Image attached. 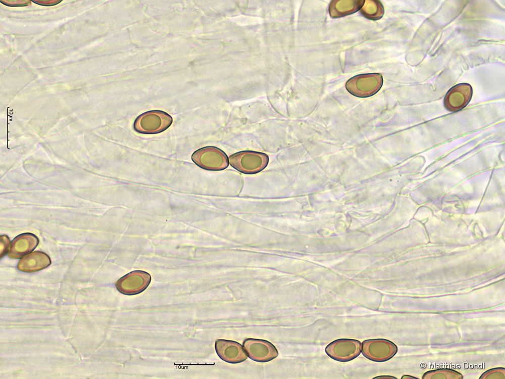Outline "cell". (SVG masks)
<instances>
[{"label": "cell", "instance_id": "cell-4", "mask_svg": "<svg viewBox=\"0 0 505 379\" xmlns=\"http://www.w3.org/2000/svg\"><path fill=\"white\" fill-rule=\"evenodd\" d=\"M383 83L382 76L378 73L363 74L350 78L346 83V89L352 95L366 98L378 92Z\"/></svg>", "mask_w": 505, "mask_h": 379}, {"label": "cell", "instance_id": "cell-7", "mask_svg": "<svg viewBox=\"0 0 505 379\" xmlns=\"http://www.w3.org/2000/svg\"><path fill=\"white\" fill-rule=\"evenodd\" d=\"M243 348L247 356L257 362H268L278 355L275 347L270 342L264 340L246 339L243 342Z\"/></svg>", "mask_w": 505, "mask_h": 379}, {"label": "cell", "instance_id": "cell-2", "mask_svg": "<svg viewBox=\"0 0 505 379\" xmlns=\"http://www.w3.org/2000/svg\"><path fill=\"white\" fill-rule=\"evenodd\" d=\"M229 162L233 167L242 173L255 174L267 166L269 157L263 153L244 151L230 156Z\"/></svg>", "mask_w": 505, "mask_h": 379}, {"label": "cell", "instance_id": "cell-3", "mask_svg": "<svg viewBox=\"0 0 505 379\" xmlns=\"http://www.w3.org/2000/svg\"><path fill=\"white\" fill-rule=\"evenodd\" d=\"M191 159L198 167L211 171L224 169L228 167L229 162L226 154L213 146L198 149L192 154Z\"/></svg>", "mask_w": 505, "mask_h": 379}, {"label": "cell", "instance_id": "cell-10", "mask_svg": "<svg viewBox=\"0 0 505 379\" xmlns=\"http://www.w3.org/2000/svg\"><path fill=\"white\" fill-rule=\"evenodd\" d=\"M215 350L222 360L230 363L242 362L247 357L242 345L235 341L217 340L215 342Z\"/></svg>", "mask_w": 505, "mask_h": 379}, {"label": "cell", "instance_id": "cell-12", "mask_svg": "<svg viewBox=\"0 0 505 379\" xmlns=\"http://www.w3.org/2000/svg\"><path fill=\"white\" fill-rule=\"evenodd\" d=\"M50 263V259L46 254L35 251L22 258L17 268L21 271L31 273L44 269Z\"/></svg>", "mask_w": 505, "mask_h": 379}, {"label": "cell", "instance_id": "cell-15", "mask_svg": "<svg viewBox=\"0 0 505 379\" xmlns=\"http://www.w3.org/2000/svg\"><path fill=\"white\" fill-rule=\"evenodd\" d=\"M1 239V258L3 257L9 252L10 247V241L8 236L6 235H2Z\"/></svg>", "mask_w": 505, "mask_h": 379}, {"label": "cell", "instance_id": "cell-13", "mask_svg": "<svg viewBox=\"0 0 505 379\" xmlns=\"http://www.w3.org/2000/svg\"><path fill=\"white\" fill-rule=\"evenodd\" d=\"M364 2L365 1H332L329 12L332 17H343L361 9Z\"/></svg>", "mask_w": 505, "mask_h": 379}, {"label": "cell", "instance_id": "cell-9", "mask_svg": "<svg viewBox=\"0 0 505 379\" xmlns=\"http://www.w3.org/2000/svg\"><path fill=\"white\" fill-rule=\"evenodd\" d=\"M472 88L468 83L458 84L451 87L444 99L445 108L451 112H457L464 108L472 96Z\"/></svg>", "mask_w": 505, "mask_h": 379}, {"label": "cell", "instance_id": "cell-1", "mask_svg": "<svg viewBox=\"0 0 505 379\" xmlns=\"http://www.w3.org/2000/svg\"><path fill=\"white\" fill-rule=\"evenodd\" d=\"M172 117L161 110H152L138 116L134 121V128L143 134H157L166 130L172 123Z\"/></svg>", "mask_w": 505, "mask_h": 379}, {"label": "cell", "instance_id": "cell-14", "mask_svg": "<svg viewBox=\"0 0 505 379\" xmlns=\"http://www.w3.org/2000/svg\"><path fill=\"white\" fill-rule=\"evenodd\" d=\"M360 11L361 14L367 18L372 20H377L383 16L384 8L379 1H365Z\"/></svg>", "mask_w": 505, "mask_h": 379}, {"label": "cell", "instance_id": "cell-6", "mask_svg": "<svg viewBox=\"0 0 505 379\" xmlns=\"http://www.w3.org/2000/svg\"><path fill=\"white\" fill-rule=\"evenodd\" d=\"M362 344L356 340L342 339L330 343L325 351L332 359L345 362L357 357L361 353Z\"/></svg>", "mask_w": 505, "mask_h": 379}, {"label": "cell", "instance_id": "cell-5", "mask_svg": "<svg viewBox=\"0 0 505 379\" xmlns=\"http://www.w3.org/2000/svg\"><path fill=\"white\" fill-rule=\"evenodd\" d=\"M361 351L368 359L376 362H383L390 359L395 354L397 347L387 340L372 339L362 343Z\"/></svg>", "mask_w": 505, "mask_h": 379}, {"label": "cell", "instance_id": "cell-11", "mask_svg": "<svg viewBox=\"0 0 505 379\" xmlns=\"http://www.w3.org/2000/svg\"><path fill=\"white\" fill-rule=\"evenodd\" d=\"M38 242V239L33 233L19 234L11 242L8 256L13 259L21 258L32 252L37 247Z\"/></svg>", "mask_w": 505, "mask_h": 379}, {"label": "cell", "instance_id": "cell-8", "mask_svg": "<svg viewBox=\"0 0 505 379\" xmlns=\"http://www.w3.org/2000/svg\"><path fill=\"white\" fill-rule=\"evenodd\" d=\"M150 275L143 271H134L120 278L116 283L117 290L127 295H136L143 292L149 285Z\"/></svg>", "mask_w": 505, "mask_h": 379}]
</instances>
